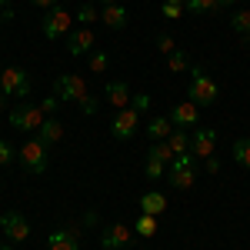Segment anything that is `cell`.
<instances>
[{
  "instance_id": "obj_1",
  "label": "cell",
  "mask_w": 250,
  "mask_h": 250,
  "mask_svg": "<svg viewBox=\"0 0 250 250\" xmlns=\"http://www.w3.org/2000/svg\"><path fill=\"white\" fill-rule=\"evenodd\" d=\"M217 97H220V87H217V80L207 74V70H193L190 77V87H187V100H193L197 107H210L217 104Z\"/></svg>"
},
{
  "instance_id": "obj_2",
  "label": "cell",
  "mask_w": 250,
  "mask_h": 250,
  "mask_svg": "<svg viewBox=\"0 0 250 250\" xmlns=\"http://www.w3.org/2000/svg\"><path fill=\"white\" fill-rule=\"evenodd\" d=\"M193 160L197 157L193 154H180L170 160V167H167V173H170V187L173 190H190L193 180H197V173H193Z\"/></svg>"
},
{
  "instance_id": "obj_3",
  "label": "cell",
  "mask_w": 250,
  "mask_h": 250,
  "mask_svg": "<svg viewBox=\"0 0 250 250\" xmlns=\"http://www.w3.org/2000/svg\"><path fill=\"white\" fill-rule=\"evenodd\" d=\"M47 144H40V140H27L23 144V150H20V164H23V170L27 173H43L47 170V164H50V157H47Z\"/></svg>"
},
{
  "instance_id": "obj_4",
  "label": "cell",
  "mask_w": 250,
  "mask_h": 250,
  "mask_svg": "<svg viewBox=\"0 0 250 250\" xmlns=\"http://www.w3.org/2000/svg\"><path fill=\"white\" fill-rule=\"evenodd\" d=\"M43 120L47 114L40 110V104H17L10 110V127H17V130H40Z\"/></svg>"
},
{
  "instance_id": "obj_5",
  "label": "cell",
  "mask_w": 250,
  "mask_h": 250,
  "mask_svg": "<svg viewBox=\"0 0 250 250\" xmlns=\"http://www.w3.org/2000/svg\"><path fill=\"white\" fill-rule=\"evenodd\" d=\"M54 94H57L60 100H77L80 104L90 90H87V80L80 77V74H60V77L54 80Z\"/></svg>"
},
{
  "instance_id": "obj_6",
  "label": "cell",
  "mask_w": 250,
  "mask_h": 250,
  "mask_svg": "<svg viewBox=\"0 0 250 250\" xmlns=\"http://www.w3.org/2000/svg\"><path fill=\"white\" fill-rule=\"evenodd\" d=\"M137 127H140V114H137L134 107H124V110H117L114 120H110V137L114 140H130L137 134Z\"/></svg>"
},
{
  "instance_id": "obj_7",
  "label": "cell",
  "mask_w": 250,
  "mask_h": 250,
  "mask_svg": "<svg viewBox=\"0 0 250 250\" xmlns=\"http://www.w3.org/2000/svg\"><path fill=\"white\" fill-rule=\"evenodd\" d=\"M0 83H3V94L7 97H30V77H27L23 67L0 70Z\"/></svg>"
},
{
  "instance_id": "obj_8",
  "label": "cell",
  "mask_w": 250,
  "mask_h": 250,
  "mask_svg": "<svg viewBox=\"0 0 250 250\" xmlns=\"http://www.w3.org/2000/svg\"><path fill=\"white\" fill-rule=\"evenodd\" d=\"M70 23H74V17H70L63 7H54V10H47V17H43V37H47V40L63 37V34L70 30Z\"/></svg>"
},
{
  "instance_id": "obj_9",
  "label": "cell",
  "mask_w": 250,
  "mask_h": 250,
  "mask_svg": "<svg viewBox=\"0 0 250 250\" xmlns=\"http://www.w3.org/2000/svg\"><path fill=\"white\" fill-rule=\"evenodd\" d=\"M0 227H3V233H7L14 244H23V240L30 237V224H27V217L17 213V210L3 213V217H0Z\"/></svg>"
},
{
  "instance_id": "obj_10",
  "label": "cell",
  "mask_w": 250,
  "mask_h": 250,
  "mask_svg": "<svg viewBox=\"0 0 250 250\" xmlns=\"http://www.w3.org/2000/svg\"><path fill=\"white\" fill-rule=\"evenodd\" d=\"M213 147H217V130H210V127H197V134H190V154L197 157V160L213 157Z\"/></svg>"
},
{
  "instance_id": "obj_11",
  "label": "cell",
  "mask_w": 250,
  "mask_h": 250,
  "mask_svg": "<svg viewBox=\"0 0 250 250\" xmlns=\"http://www.w3.org/2000/svg\"><path fill=\"white\" fill-rule=\"evenodd\" d=\"M94 27H80L67 37V50H70V57H83V54H94Z\"/></svg>"
},
{
  "instance_id": "obj_12",
  "label": "cell",
  "mask_w": 250,
  "mask_h": 250,
  "mask_svg": "<svg viewBox=\"0 0 250 250\" xmlns=\"http://www.w3.org/2000/svg\"><path fill=\"white\" fill-rule=\"evenodd\" d=\"M197 110H200V107H197L193 100H184V104H177L170 110V124L173 127H184V130H187V127H197Z\"/></svg>"
},
{
  "instance_id": "obj_13",
  "label": "cell",
  "mask_w": 250,
  "mask_h": 250,
  "mask_svg": "<svg viewBox=\"0 0 250 250\" xmlns=\"http://www.w3.org/2000/svg\"><path fill=\"white\" fill-rule=\"evenodd\" d=\"M47 250H80V233L74 227L67 230H54L47 237Z\"/></svg>"
},
{
  "instance_id": "obj_14",
  "label": "cell",
  "mask_w": 250,
  "mask_h": 250,
  "mask_svg": "<svg viewBox=\"0 0 250 250\" xmlns=\"http://www.w3.org/2000/svg\"><path fill=\"white\" fill-rule=\"evenodd\" d=\"M130 237H134V230H130V227L117 224V227H110V230H104L100 247H104V250H120V247H127V244H130Z\"/></svg>"
},
{
  "instance_id": "obj_15",
  "label": "cell",
  "mask_w": 250,
  "mask_h": 250,
  "mask_svg": "<svg viewBox=\"0 0 250 250\" xmlns=\"http://www.w3.org/2000/svg\"><path fill=\"white\" fill-rule=\"evenodd\" d=\"M37 140H40V144H47V147L60 144V140H63V124H60L57 117H47V120L40 124V130H37Z\"/></svg>"
},
{
  "instance_id": "obj_16",
  "label": "cell",
  "mask_w": 250,
  "mask_h": 250,
  "mask_svg": "<svg viewBox=\"0 0 250 250\" xmlns=\"http://www.w3.org/2000/svg\"><path fill=\"white\" fill-rule=\"evenodd\" d=\"M107 100L114 104V110L130 107V87H127L124 80H110V83H107Z\"/></svg>"
},
{
  "instance_id": "obj_17",
  "label": "cell",
  "mask_w": 250,
  "mask_h": 250,
  "mask_svg": "<svg viewBox=\"0 0 250 250\" xmlns=\"http://www.w3.org/2000/svg\"><path fill=\"white\" fill-rule=\"evenodd\" d=\"M100 20H104L110 30H124V27H127V10H124L120 3H107V7L100 10Z\"/></svg>"
},
{
  "instance_id": "obj_18",
  "label": "cell",
  "mask_w": 250,
  "mask_h": 250,
  "mask_svg": "<svg viewBox=\"0 0 250 250\" xmlns=\"http://www.w3.org/2000/svg\"><path fill=\"white\" fill-rule=\"evenodd\" d=\"M167 210V197L160 190H150L140 197V213H150V217H160V213Z\"/></svg>"
},
{
  "instance_id": "obj_19",
  "label": "cell",
  "mask_w": 250,
  "mask_h": 250,
  "mask_svg": "<svg viewBox=\"0 0 250 250\" xmlns=\"http://www.w3.org/2000/svg\"><path fill=\"white\" fill-rule=\"evenodd\" d=\"M167 147L173 150V157L190 154V134H187L184 127H173V130H170V137H167Z\"/></svg>"
},
{
  "instance_id": "obj_20",
  "label": "cell",
  "mask_w": 250,
  "mask_h": 250,
  "mask_svg": "<svg viewBox=\"0 0 250 250\" xmlns=\"http://www.w3.org/2000/svg\"><path fill=\"white\" fill-rule=\"evenodd\" d=\"M170 130H173L170 117H150L147 120V137H154V140H167Z\"/></svg>"
},
{
  "instance_id": "obj_21",
  "label": "cell",
  "mask_w": 250,
  "mask_h": 250,
  "mask_svg": "<svg viewBox=\"0 0 250 250\" xmlns=\"http://www.w3.org/2000/svg\"><path fill=\"white\" fill-rule=\"evenodd\" d=\"M134 233H140V237H154L157 233V217H150V213H140L134 224Z\"/></svg>"
},
{
  "instance_id": "obj_22",
  "label": "cell",
  "mask_w": 250,
  "mask_h": 250,
  "mask_svg": "<svg viewBox=\"0 0 250 250\" xmlns=\"http://www.w3.org/2000/svg\"><path fill=\"white\" fill-rule=\"evenodd\" d=\"M147 157H154V160H164V164L170 167V160H173V150L167 147V140H154V144H150V150H147Z\"/></svg>"
},
{
  "instance_id": "obj_23",
  "label": "cell",
  "mask_w": 250,
  "mask_h": 250,
  "mask_svg": "<svg viewBox=\"0 0 250 250\" xmlns=\"http://www.w3.org/2000/svg\"><path fill=\"white\" fill-rule=\"evenodd\" d=\"M233 160H237L240 167H247V170H250V140H247V137H240V140L233 144Z\"/></svg>"
},
{
  "instance_id": "obj_24",
  "label": "cell",
  "mask_w": 250,
  "mask_h": 250,
  "mask_svg": "<svg viewBox=\"0 0 250 250\" xmlns=\"http://www.w3.org/2000/svg\"><path fill=\"white\" fill-rule=\"evenodd\" d=\"M144 173H147V180H160V177L167 173V164H164V160H154V157H147V160H144Z\"/></svg>"
},
{
  "instance_id": "obj_25",
  "label": "cell",
  "mask_w": 250,
  "mask_h": 250,
  "mask_svg": "<svg viewBox=\"0 0 250 250\" xmlns=\"http://www.w3.org/2000/svg\"><path fill=\"white\" fill-rule=\"evenodd\" d=\"M184 10L187 14H213L217 10V0H187Z\"/></svg>"
},
{
  "instance_id": "obj_26",
  "label": "cell",
  "mask_w": 250,
  "mask_h": 250,
  "mask_svg": "<svg viewBox=\"0 0 250 250\" xmlns=\"http://www.w3.org/2000/svg\"><path fill=\"white\" fill-rule=\"evenodd\" d=\"M230 27L240 34V37H247L250 34V10H237V14L230 17Z\"/></svg>"
},
{
  "instance_id": "obj_27",
  "label": "cell",
  "mask_w": 250,
  "mask_h": 250,
  "mask_svg": "<svg viewBox=\"0 0 250 250\" xmlns=\"http://www.w3.org/2000/svg\"><path fill=\"white\" fill-rule=\"evenodd\" d=\"M107 67H110L107 50H94V54H90V74H107Z\"/></svg>"
},
{
  "instance_id": "obj_28",
  "label": "cell",
  "mask_w": 250,
  "mask_h": 250,
  "mask_svg": "<svg viewBox=\"0 0 250 250\" xmlns=\"http://www.w3.org/2000/svg\"><path fill=\"white\" fill-rule=\"evenodd\" d=\"M167 70H170V74H184V70H187V54H184V50H173L170 57H167Z\"/></svg>"
},
{
  "instance_id": "obj_29",
  "label": "cell",
  "mask_w": 250,
  "mask_h": 250,
  "mask_svg": "<svg viewBox=\"0 0 250 250\" xmlns=\"http://www.w3.org/2000/svg\"><path fill=\"white\" fill-rule=\"evenodd\" d=\"M77 20L83 23V27H94V20H100V14H97V7H94V3H80Z\"/></svg>"
},
{
  "instance_id": "obj_30",
  "label": "cell",
  "mask_w": 250,
  "mask_h": 250,
  "mask_svg": "<svg viewBox=\"0 0 250 250\" xmlns=\"http://www.w3.org/2000/svg\"><path fill=\"white\" fill-rule=\"evenodd\" d=\"M150 104H154V97H150V94H144V90L130 97V107H134L137 114H147V110H150Z\"/></svg>"
},
{
  "instance_id": "obj_31",
  "label": "cell",
  "mask_w": 250,
  "mask_h": 250,
  "mask_svg": "<svg viewBox=\"0 0 250 250\" xmlns=\"http://www.w3.org/2000/svg\"><path fill=\"white\" fill-rule=\"evenodd\" d=\"M157 50H160L164 57H170L173 50H177V43H173V37H170V34H160V37H157Z\"/></svg>"
},
{
  "instance_id": "obj_32",
  "label": "cell",
  "mask_w": 250,
  "mask_h": 250,
  "mask_svg": "<svg viewBox=\"0 0 250 250\" xmlns=\"http://www.w3.org/2000/svg\"><path fill=\"white\" fill-rule=\"evenodd\" d=\"M184 14H187L184 3H164V17H167V20H180Z\"/></svg>"
},
{
  "instance_id": "obj_33",
  "label": "cell",
  "mask_w": 250,
  "mask_h": 250,
  "mask_svg": "<svg viewBox=\"0 0 250 250\" xmlns=\"http://www.w3.org/2000/svg\"><path fill=\"white\" fill-rule=\"evenodd\" d=\"M97 107H100V100H97L94 94H87L83 100H80V110H83L87 117H94V114H97Z\"/></svg>"
},
{
  "instance_id": "obj_34",
  "label": "cell",
  "mask_w": 250,
  "mask_h": 250,
  "mask_svg": "<svg viewBox=\"0 0 250 250\" xmlns=\"http://www.w3.org/2000/svg\"><path fill=\"white\" fill-rule=\"evenodd\" d=\"M57 107H60V97H57V94H50V97H43V100H40V110H43L47 117L54 114Z\"/></svg>"
},
{
  "instance_id": "obj_35",
  "label": "cell",
  "mask_w": 250,
  "mask_h": 250,
  "mask_svg": "<svg viewBox=\"0 0 250 250\" xmlns=\"http://www.w3.org/2000/svg\"><path fill=\"white\" fill-rule=\"evenodd\" d=\"M10 160H14V147L7 140H0V164H10Z\"/></svg>"
},
{
  "instance_id": "obj_36",
  "label": "cell",
  "mask_w": 250,
  "mask_h": 250,
  "mask_svg": "<svg viewBox=\"0 0 250 250\" xmlns=\"http://www.w3.org/2000/svg\"><path fill=\"white\" fill-rule=\"evenodd\" d=\"M30 7H47V10H54L57 7V0H27Z\"/></svg>"
},
{
  "instance_id": "obj_37",
  "label": "cell",
  "mask_w": 250,
  "mask_h": 250,
  "mask_svg": "<svg viewBox=\"0 0 250 250\" xmlns=\"http://www.w3.org/2000/svg\"><path fill=\"white\" fill-rule=\"evenodd\" d=\"M220 170V164H217V157H207V173H217Z\"/></svg>"
},
{
  "instance_id": "obj_38",
  "label": "cell",
  "mask_w": 250,
  "mask_h": 250,
  "mask_svg": "<svg viewBox=\"0 0 250 250\" xmlns=\"http://www.w3.org/2000/svg\"><path fill=\"white\" fill-rule=\"evenodd\" d=\"M10 20H14V7H7V10L0 14V23H10Z\"/></svg>"
},
{
  "instance_id": "obj_39",
  "label": "cell",
  "mask_w": 250,
  "mask_h": 250,
  "mask_svg": "<svg viewBox=\"0 0 250 250\" xmlns=\"http://www.w3.org/2000/svg\"><path fill=\"white\" fill-rule=\"evenodd\" d=\"M7 100H10V97H7V94H3V90H0V110L7 107Z\"/></svg>"
},
{
  "instance_id": "obj_40",
  "label": "cell",
  "mask_w": 250,
  "mask_h": 250,
  "mask_svg": "<svg viewBox=\"0 0 250 250\" xmlns=\"http://www.w3.org/2000/svg\"><path fill=\"white\" fill-rule=\"evenodd\" d=\"M217 7H233V0H217Z\"/></svg>"
},
{
  "instance_id": "obj_41",
  "label": "cell",
  "mask_w": 250,
  "mask_h": 250,
  "mask_svg": "<svg viewBox=\"0 0 250 250\" xmlns=\"http://www.w3.org/2000/svg\"><path fill=\"white\" fill-rule=\"evenodd\" d=\"M7 7H10V3H7V0H0V14H3V10H7Z\"/></svg>"
},
{
  "instance_id": "obj_42",
  "label": "cell",
  "mask_w": 250,
  "mask_h": 250,
  "mask_svg": "<svg viewBox=\"0 0 250 250\" xmlns=\"http://www.w3.org/2000/svg\"><path fill=\"white\" fill-rule=\"evenodd\" d=\"M164 3H187V0H164Z\"/></svg>"
},
{
  "instance_id": "obj_43",
  "label": "cell",
  "mask_w": 250,
  "mask_h": 250,
  "mask_svg": "<svg viewBox=\"0 0 250 250\" xmlns=\"http://www.w3.org/2000/svg\"><path fill=\"white\" fill-rule=\"evenodd\" d=\"M244 47H250V34H247V37H244Z\"/></svg>"
},
{
  "instance_id": "obj_44",
  "label": "cell",
  "mask_w": 250,
  "mask_h": 250,
  "mask_svg": "<svg viewBox=\"0 0 250 250\" xmlns=\"http://www.w3.org/2000/svg\"><path fill=\"white\" fill-rule=\"evenodd\" d=\"M0 250H14V247H7V244H0Z\"/></svg>"
},
{
  "instance_id": "obj_45",
  "label": "cell",
  "mask_w": 250,
  "mask_h": 250,
  "mask_svg": "<svg viewBox=\"0 0 250 250\" xmlns=\"http://www.w3.org/2000/svg\"><path fill=\"white\" fill-rule=\"evenodd\" d=\"M104 3H120V0H104Z\"/></svg>"
},
{
  "instance_id": "obj_46",
  "label": "cell",
  "mask_w": 250,
  "mask_h": 250,
  "mask_svg": "<svg viewBox=\"0 0 250 250\" xmlns=\"http://www.w3.org/2000/svg\"><path fill=\"white\" fill-rule=\"evenodd\" d=\"M0 90H3V83H0Z\"/></svg>"
}]
</instances>
